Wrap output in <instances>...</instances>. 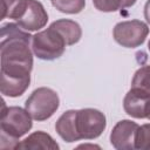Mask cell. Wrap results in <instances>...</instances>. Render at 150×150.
<instances>
[{
    "mask_svg": "<svg viewBox=\"0 0 150 150\" xmlns=\"http://www.w3.org/2000/svg\"><path fill=\"white\" fill-rule=\"evenodd\" d=\"M32 116L20 107H6L2 101L0 120V149H16L19 138L32 128Z\"/></svg>",
    "mask_w": 150,
    "mask_h": 150,
    "instance_id": "7a4b0ae2",
    "label": "cell"
},
{
    "mask_svg": "<svg viewBox=\"0 0 150 150\" xmlns=\"http://www.w3.org/2000/svg\"><path fill=\"white\" fill-rule=\"evenodd\" d=\"M55 129L63 141L68 143L79 141L80 137L76 129V110H68L63 112L56 121Z\"/></svg>",
    "mask_w": 150,
    "mask_h": 150,
    "instance_id": "8fae6325",
    "label": "cell"
},
{
    "mask_svg": "<svg viewBox=\"0 0 150 150\" xmlns=\"http://www.w3.org/2000/svg\"><path fill=\"white\" fill-rule=\"evenodd\" d=\"M28 0H1V19L18 20L26 11Z\"/></svg>",
    "mask_w": 150,
    "mask_h": 150,
    "instance_id": "5bb4252c",
    "label": "cell"
},
{
    "mask_svg": "<svg viewBox=\"0 0 150 150\" xmlns=\"http://www.w3.org/2000/svg\"><path fill=\"white\" fill-rule=\"evenodd\" d=\"M50 2L56 9L67 14H77L86 6V0H50Z\"/></svg>",
    "mask_w": 150,
    "mask_h": 150,
    "instance_id": "e0dca14e",
    "label": "cell"
},
{
    "mask_svg": "<svg viewBox=\"0 0 150 150\" xmlns=\"http://www.w3.org/2000/svg\"><path fill=\"white\" fill-rule=\"evenodd\" d=\"M60 98L56 91L50 88L41 87L35 89L25 103V109L29 112L33 120L45 121L53 116L57 110Z\"/></svg>",
    "mask_w": 150,
    "mask_h": 150,
    "instance_id": "3957f363",
    "label": "cell"
},
{
    "mask_svg": "<svg viewBox=\"0 0 150 150\" xmlns=\"http://www.w3.org/2000/svg\"><path fill=\"white\" fill-rule=\"evenodd\" d=\"M149 97V94L131 88L123 101L125 112L135 118H145V107Z\"/></svg>",
    "mask_w": 150,
    "mask_h": 150,
    "instance_id": "9c48e42d",
    "label": "cell"
},
{
    "mask_svg": "<svg viewBox=\"0 0 150 150\" xmlns=\"http://www.w3.org/2000/svg\"><path fill=\"white\" fill-rule=\"evenodd\" d=\"M66 46L63 38L52 26L32 36L33 53L41 60L50 61L60 57L63 54Z\"/></svg>",
    "mask_w": 150,
    "mask_h": 150,
    "instance_id": "277c9868",
    "label": "cell"
},
{
    "mask_svg": "<svg viewBox=\"0 0 150 150\" xmlns=\"http://www.w3.org/2000/svg\"><path fill=\"white\" fill-rule=\"evenodd\" d=\"M148 48H149V50H150V41H149V45H148Z\"/></svg>",
    "mask_w": 150,
    "mask_h": 150,
    "instance_id": "44dd1931",
    "label": "cell"
},
{
    "mask_svg": "<svg viewBox=\"0 0 150 150\" xmlns=\"http://www.w3.org/2000/svg\"><path fill=\"white\" fill-rule=\"evenodd\" d=\"M47 21L48 14L45 11L42 4L38 0H28L25 13L16 20L18 25L27 32L39 30L40 28L46 26Z\"/></svg>",
    "mask_w": 150,
    "mask_h": 150,
    "instance_id": "ba28073f",
    "label": "cell"
},
{
    "mask_svg": "<svg viewBox=\"0 0 150 150\" xmlns=\"http://www.w3.org/2000/svg\"><path fill=\"white\" fill-rule=\"evenodd\" d=\"M16 149H47V150H57L59 144L52 138L50 135L43 131H36L29 135L27 138L21 141Z\"/></svg>",
    "mask_w": 150,
    "mask_h": 150,
    "instance_id": "4fadbf2b",
    "label": "cell"
},
{
    "mask_svg": "<svg viewBox=\"0 0 150 150\" xmlns=\"http://www.w3.org/2000/svg\"><path fill=\"white\" fill-rule=\"evenodd\" d=\"M144 18H145L146 22L150 23V0H148L145 2V6H144Z\"/></svg>",
    "mask_w": 150,
    "mask_h": 150,
    "instance_id": "d6986e66",
    "label": "cell"
},
{
    "mask_svg": "<svg viewBox=\"0 0 150 150\" xmlns=\"http://www.w3.org/2000/svg\"><path fill=\"white\" fill-rule=\"evenodd\" d=\"M145 118L150 120V97L146 102V107H145Z\"/></svg>",
    "mask_w": 150,
    "mask_h": 150,
    "instance_id": "ffe728a7",
    "label": "cell"
},
{
    "mask_svg": "<svg viewBox=\"0 0 150 150\" xmlns=\"http://www.w3.org/2000/svg\"><path fill=\"white\" fill-rule=\"evenodd\" d=\"M131 88L150 95V66H143L135 73Z\"/></svg>",
    "mask_w": 150,
    "mask_h": 150,
    "instance_id": "9a60e30c",
    "label": "cell"
},
{
    "mask_svg": "<svg viewBox=\"0 0 150 150\" xmlns=\"http://www.w3.org/2000/svg\"><path fill=\"white\" fill-rule=\"evenodd\" d=\"M137 0H93L94 6L101 12H116L131 7Z\"/></svg>",
    "mask_w": 150,
    "mask_h": 150,
    "instance_id": "2e32d148",
    "label": "cell"
},
{
    "mask_svg": "<svg viewBox=\"0 0 150 150\" xmlns=\"http://www.w3.org/2000/svg\"><path fill=\"white\" fill-rule=\"evenodd\" d=\"M30 35L19 25L7 23L1 28V69L9 71H32L33 55Z\"/></svg>",
    "mask_w": 150,
    "mask_h": 150,
    "instance_id": "6da1fadb",
    "label": "cell"
},
{
    "mask_svg": "<svg viewBox=\"0 0 150 150\" xmlns=\"http://www.w3.org/2000/svg\"><path fill=\"white\" fill-rule=\"evenodd\" d=\"M105 116L97 109L76 110V129L80 139H94L105 129Z\"/></svg>",
    "mask_w": 150,
    "mask_h": 150,
    "instance_id": "5b68a950",
    "label": "cell"
},
{
    "mask_svg": "<svg viewBox=\"0 0 150 150\" xmlns=\"http://www.w3.org/2000/svg\"><path fill=\"white\" fill-rule=\"evenodd\" d=\"M138 124L122 120L112 128L110 134V143L117 150H131L135 149V137L138 129Z\"/></svg>",
    "mask_w": 150,
    "mask_h": 150,
    "instance_id": "52a82bcc",
    "label": "cell"
},
{
    "mask_svg": "<svg viewBox=\"0 0 150 150\" xmlns=\"http://www.w3.org/2000/svg\"><path fill=\"white\" fill-rule=\"evenodd\" d=\"M135 149L150 150V123L138 127L135 137Z\"/></svg>",
    "mask_w": 150,
    "mask_h": 150,
    "instance_id": "ac0fdd59",
    "label": "cell"
},
{
    "mask_svg": "<svg viewBox=\"0 0 150 150\" xmlns=\"http://www.w3.org/2000/svg\"><path fill=\"white\" fill-rule=\"evenodd\" d=\"M0 90L1 94L9 97L21 96L26 89L29 87L30 76H19V75H7L0 74Z\"/></svg>",
    "mask_w": 150,
    "mask_h": 150,
    "instance_id": "30bf717a",
    "label": "cell"
},
{
    "mask_svg": "<svg viewBox=\"0 0 150 150\" xmlns=\"http://www.w3.org/2000/svg\"><path fill=\"white\" fill-rule=\"evenodd\" d=\"M50 26L59 32V34L63 38L67 46L75 45L76 42L80 41L82 36V30H81L80 25L73 20L60 19L57 21H54Z\"/></svg>",
    "mask_w": 150,
    "mask_h": 150,
    "instance_id": "7c38bea8",
    "label": "cell"
},
{
    "mask_svg": "<svg viewBox=\"0 0 150 150\" xmlns=\"http://www.w3.org/2000/svg\"><path fill=\"white\" fill-rule=\"evenodd\" d=\"M148 34V26L139 20L118 22L112 30L115 41L127 48H136L141 46L145 41Z\"/></svg>",
    "mask_w": 150,
    "mask_h": 150,
    "instance_id": "8992f818",
    "label": "cell"
}]
</instances>
